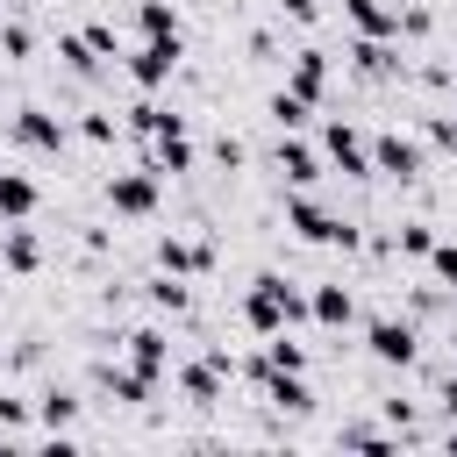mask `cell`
I'll return each instance as SVG.
<instances>
[{
	"label": "cell",
	"instance_id": "cell-30",
	"mask_svg": "<svg viewBox=\"0 0 457 457\" xmlns=\"http://www.w3.org/2000/svg\"><path fill=\"white\" fill-rule=\"evenodd\" d=\"M214 157H221V164L236 171V164H243V143H236V136H214Z\"/></svg>",
	"mask_w": 457,
	"mask_h": 457
},
{
	"label": "cell",
	"instance_id": "cell-24",
	"mask_svg": "<svg viewBox=\"0 0 457 457\" xmlns=\"http://www.w3.org/2000/svg\"><path fill=\"white\" fill-rule=\"evenodd\" d=\"M57 57H64L71 71H93V64H100V57L86 50V36H57Z\"/></svg>",
	"mask_w": 457,
	"mask_h": 457
},
{
	"label": "cell",
	"instance_id": "cell-15",
	"mask_svg": "<svg viewBox=\"0 0 457 457\" xmlns=\"http://www.w3.org/2000/svg\"><path fill=\"white\" fill-rule=\"evenodd\" d=\"M29 214H36V179L0 171V221H29Z\"/></svg>",
	"mask_w": 457,
	"mask_h": 457
},
{
	"label": "cell",
	"instance_id": "cell-16",
	"mask_svg": "<svg viewBox=\"0 0 457 457\" xmlns=\"http://www.w3.org/2000/svg\"><path fill=\"white\" fill-rule=\"evenodd\" d=\"M357 36H400V7H378V0H343Z\"/></svg>",
	"mask_w": 457,
	"mask_h": 457
},
{
	"label": "cell",
	"instance_id": "cell-6",
	"mask_svg": "<svg viewBox=\"0 0 457 457\" xmlns=\"http://www.w3.org/2000/svg\"><path fill=\"white\" fill-rule=\"evenodd\" d=\"M371 171H386V179H400V186H414L421 179V150L400 136V129H386L378 143H371Z\"/></svg>",
	"mask_w": 457,
	"mask_h": 457
},
{
	"label": "cell",
	"instance_id": "cell-14",
	"mask_svg": "<svg viewBox=\"0 0 457 457\" xmlns=\"http://www.w3.org/2000/svg\"><path fill=\"white\" fill-rule=\"evenodd\" d=\"M286 86H293L300 100H321V93H328V57H321V50H300L293 71H286Z\"/></svg>",
	"mask_w": 457,
	"mask_h": 457
},
{
	"label": "cell",
	"instance_id": "cell-9",
	"mask_svg": "<svg viewBox=\"0 0 457 457\" xmlns=\"http://www.w3.org/2000/svg\"><path fill=\"white\" fill-rule=\"evenodd\" d=\"M307 314H314L321 328H350V321H357V293H350V286H314V293H307Z\"/></svg>",
	"mask_w": 457,
	"mask_h": 457
},
{
	"label": "cell",
	"instance_id": "cell-18",
	"mask_svg": "<svg viewBox=\"0 0 457 457\" xmlns=\"http://www.w3.org/2000/svg\"><path fill=\"white\" fill-rule=\"evenodd\" d=\"M136 29L164 43V36H179V7H171V0H143V7H136Z\"/></svg>",
	"mask_w": 457,
	"mask_h": 457
},
{
	"label": "cell",
	"instance_id": "cell-4",
	"mask_svg": "<svg viewBox=\"0 0 457 457\" xmlns=\"http://www.w3.org/2000/svg\"><path fill=\"white\" fill-rule=\"evenodd\" d=\"M321 150H328V164H336L343 179H371V143H364V129L328 121V129H321Z\"/></svg>",
	"mask_w": 457,
	"mask_h": 457
},
{
	"label": "cell",
	"instance_id": "cell-11",
	"mask_svg": "<svg viewBox=\"0 0 457 457\" xmlns=\"http://www.w3.org/2000/svg\"><path fill=\"white\" fill-rule=\"evenodd\" d=\"M0 264H7L14 278H29V271L43 264V243H36V236H29L21 221H14V228H0Z\"/></svg>",
	"mask_w": 457,
	"mask_h": 457
},
{
	"label": "cell",
	"instance_id": "cell-29",
	"mask_svg": "<svg viewBox=\"0 0 457 457\" xmlns=\"http://www.w3.org/2000/svg\"><path fill=\"white\" fill-rule=\"evenodd\" d=\"M0 50H7V57H29V29L7 21V29H0Z\"/></svg>",
	"mask_w": 457,
	"mask_h": 457
},
{
	"label": "cell",
	"instance_id": "cell-21",
	"mask_svg": "<svg viewBox=\"0 0 457 457\" xmlns=\"http://www.w3.org/2000/svg\"><path fill=\"white\" fill-rule=\"evenodd\" d=\"M428 271H436V293H457V243H428Z\"/></svg>",
	"mask_w": 457,
	"mask_h": 457
},
{
	"label": "cell",
	"instance_id": "cell-7",
	"mask_svg": "<svg viewBox=\"0 0 457 457\" xmlns=\"http://www.w3.org/2000/svg\"><path fill=\"white\" fill-rule=\"evenodd\" d=\"M107 207H114V214H150V207H157V171H114Z\"/></svg>",
	"mask_w": 457,
	"mask_h": 457
},
{
	"label": "cell",
	"instance_id": "cell-12",
	"mask_svg": "<svg viewBox=\"0 0 457 457\" xmlns=\"http://www.w3.org/2000/svg\"><path fill=\"white\" fill-rule=\"evenodd\" d=\"M121 343H129V364H136V371H157V378H164V364H171V343H164V328H129Z\"/></svg>",
	"mask_w": 457,
	"mask_h": 457
},
{
	"label": "cell",
	"instance_id": "cell-19",
	"mask_svg": "<svg viewBox=\"0 0 457 457\" xmlns=\"http://www.w3.org/2000/svg\"><path fill=\"white\" fill-rule=\"evenodd\" d=\"M393 64H400V57H393L386 36H357V71H364V79H386Z\"/></svg>",
	"mask_w": 457,
	"mask_h": 457
},
{
	"label": "cell",
	"instance_id": "cell-1",
	"mask_svg": "<svg viewBox=\"0 0 457 457\" xmlns=\"http://www.w3.org/2000/svg\"><path fill=\"white\" fill-rule=\"evenodd\" d=\"M307 314V293L293 286V278H278V271H264L257 286H250V300H243V321L257 328V336H278L286 321H300Z\"/></svg>",
	"mask_w": 457,
	"mask_h": 457
},
{
	"label": "cell",
	"instance_id": "cell-17",
	"mask_svg": "<svg viewBox=\"0 0 457 457\" xmlns=\"http://www.w3.org/2000/svg\"><path fill=\"white\" fill-rule=\"evenodd\" d=\"M278 171H286V186H314V179H321L314 150H307V143H293V136L278 143Z\"/></svg>",
	"mask_w": 457,
	"mask_h": 457
},
{
	"label": "cell",
	"instance_id": "cell-20",
	"mask_svg": "<svg viewBox=\"0 0 457 457\" xmlns=\"http://www.w3.org/2000/svg\"><path fill=\"white\" fill-rule=\"evenodd\" d=\"M150 300H157L164 314H186V307H193V293H186V278H179V271H164V278H150Z\"/></svg>",
	"mask_w": 457,
	"mask_h": 457
},
{
	"label": "cell",
	"instance_id": "cell-3",
	"mask_svg": "<svg viewBox=\"0 0 457 457\" xmlns=\"http://www.w3.org/2000/svg\"><path fill=\"white\" fill-rule=\"evenodd\" d=\"M364 343H371V357H378V364H400V371L421 357V328H414L407 314H378V321L364 328Z\"/></svg>",
	"mask_w": 457,
	"mask_h": 457
},
{
	"label": "cell",
	"instance_id": "cell-23",
	"mask_svg": "<svg viewBox=\"0 0 457 457\" xmlns=\"http://www.w3.org/2000/svg\"><path fill=\"white\" fill-rule=\"evenodd\" d=\"M428 243H436L428 221H400V236H393V250H407V257H428Z\"/></svg>",
	"mask_w": 457,
	"mask_h": 457
},
{
	"label": "cell",
	"instance_id": "cell-2",
	"mask_svg": "<svg viewBox=\"0 0 457 457\" xmlns=\"http://www.w3.org/2000/svg\"><path fill=\"white\" fill-rule=\"evenodd\" d=\"M286 228H293L300 243H336V250H357V221H343V214H328L321 200H307V186L286 200Z\"/></svg>",
	"mask_w": 457,
	"mask_h": 457
},
{
	"label": "cell",
	"instance_id": "cell-27",
	"mask_svg": "<svg viewBox=\"0 0 457 457\" xmlns=\"http://www.w3.org/2000/svg\"><path fill=\"white\" fill-rule=\"evenodd\" d=\"M278 14H286V21H300V29H307V21H321V0H278Z\"/></svg>",
	"mask_w": 457,
	"mask_h": 457
},
{
	"label": "cell",
	"instance_id": "cell-22",
	"mask_svg": "<svg viewBox=\"0 0 457 457\" xmlns=\"http://www.w3.org/2000/svg\"><path fill=\"white\" fill-rule=\"evenodd\" d=\"M271 121H278V129H300V121H307V100H300L293 86H278V93H271Z\"/></svg>",
	"mask_w": 457,
	"mask_h": 457
},
{
	"label": "cell",
	"instance_id": "cell-28",
	"mask_svg": "<svg viewBox=\"0 0 457 457\" xmlns=\"http://www.w3.org/2000/svg\"><path fill=\"white\" fill-rule=\"evenodd\" d=\"M86 50H93V57H114V29L93 21V29H86Z\"/></svg>",
	"mask_w": 457,
	"mask_h": 457
},
{
	"label": "cell",
	"instance_id": "cell-26",
	"mask_svg": "<svg viewBox=\"0 0 457 457\" xmlns=\"http://www.w3.org/2000/svg\"><path fill=\"white\" fill-rule=\"evenodd\" d=\"M43 421H50V428H64V421H71V393H64V386H50V393H43Z\"/></svg>",
	"mask_w": 457,
	"mask_h": 457
},
{
	"label": "cell",
	"instance_id": "cell-8",
	"mask_svg": "<svg viewBox=\"0 0 457 457\" xmlns=\"http://www.w3.org/2000/svg\"><path fill=\"white\" fill-rule=\"evenodd\" d=\"M157 264H164V271H179V278H200V271H214V243L164 236V243H157Z\"/></svg>",
	"mask_w": 457,
	"mask_h": 457
},
{
	"label": "cell",
	"instance_id": "cell-10",
	"mask_svg": "<svg viewBox=\"0 0 457 457\" xmlns=\"http://www.w3.org/2000/svg\"><path fill=\"white\" fill-rule=\"evenodd\" d=\"M14 143H29V150H64V121L43 114V107H21V114H14Z\"/></svg>",
	"mask_w": 457,
	"mask_h": 457
},
{
	"label": "cell",
	"instance_id": "cell-5",
	"mask_svg": "<svg viewBox=\"0 0 457 457\" xmlns=\"http://www.w3.org/2000/svg\"><path fill=\"white\" fill-rule=\"evenodd\" d=\"M171 71H179V36H164V43H157V36H143V50H129V79H136L143 93H150V86H164Z\"/></svg>",
	"mask_w": 457,
	"mask_h": 457
},
{
	"label": "cell",
	"instance_id": "cell-13",
	"mask_svg": "<svg viewBox=\"0 0 457 457\" xmlns=\"http://www.w3.org/2000/svg\"><path fill=\"white\" fill-rule=\"evenodd\" d=\"M121 407H143L150 393H157V371H136V364H107V378H100Z\"/></svg>",
	"mask_w": 457,
	"mask_h": 457
},
{
	"label": "cell",
	"instance_id": "cell-31",
	"mask_svg": "<svg viewBox=\"0 0 457 457\" xmlns=\"http://www.w3.org/2000/svg\"><path fill=\"white\" fill-rule=\"evenodd\" d=\"M436 400H443V414H450V421H457V371H450V378H443V393H436Z\"/></svg>",
	"mask_w": 457,
	"mask_h": 457
},
{
	"label": "cell",
	"instance_id": "cell-25",
	"mask_svg": "<svg viewBox=\"0 0 457 457\" xmlns=\"http://www.w3.org/2000/svg\"><path fill=\"white\" fill-rule=\"evenodd\" d=\"M79 136H86V143H114V136H121V121H114V114H86V121H79Z\"/></svg>",
	"mask_w": 457,
	"mask_h": 457
},
{
	"label": "cell",
	"instance_id": "cell-32",
	"mask_svg": "<svg viewBox=\"0 0 457 457\" xmlns=\"http://www.w3.org/2000/svg\"><path fill=\"white\" fill-rule=\"evenodd\" d=\"M0 7H7V0H0Z\"/></svg>",
	"mask_w": 457,
	"mask_h": 457
}]
</instances>
